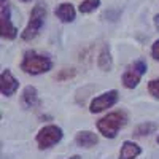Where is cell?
<instances>
[{
  "label": "cell",
  "mask_w": 159,
  "mask_h": 159,
  "mask_svg": "<svg viewBox=\"0 0 159 159\" xmlns=\"http://www.w3.org/2000/svg\"><path fill=\"white\" fill-rule=\"evenodd\" d=\"M75 145L80 148H92L99 143V137L92 130H78L75 134Z\"/></svg>",
  "instance_id": "obj_10"
},
{
  "label": "cell",
  "mask_w": 159,
  "mask_h": 159,
  "mask_svg": "<svg viewBox=\"0 0 159 159\" xmlns=\"http://www.w3.org/2000/svg\"><path fill=\"white\" fill-rule=\"evenodd\" d=\"M126 124H127V113L123 110H116V111H110L105 116H102L96 126H97V130L102 137L115 139L118 135V132Z\"/></svg>",
  "instance_id": "obj_2"
},
{
  "label": "cell",
  "mask_w": 159,
  "mask_h": 159,
  "mask_svg": "<svg viewBox=\"0 0 159 159\" xmlns=\"http://www.w3.org/2000/svg\"><path fill=\"white\" fill-rule=\"evenodd\" d=\"M154 24H156V27L159 29V15H156V16H154Z\"/></svg>",
  "instance_id": "obj_19"
},
{
  "label": "cell",
  "mask_w": 159,
  "mask_h": 159,
  "mask_svg": "<svg viewBox=\"0 0 159 159\" xmlns=\"http://www.w3.org/2000/svg\"><path fill=\"white\" fill-rule=\"evenodd\" d=\"M46 16H48L46 5H45L43 2H37L35 7H34L32 11H30V18H29L27 25H25L24 30L21 32V38L24 40V42H32V40L40 34L42 27L45 25Z\"/></svg>",
  "instance_id": "obj_3"
},
{
  "label": "cell",
  "mask_w": 159,
  "mask_h": 159,
  "mask_svg": "<svg viewBox=\"0 0 159 159\" xmlns=\"http://www.w3.org/2000/svg\"><path fill=\"white\" fill-rule=\"evenodd\" d=\"M21 2H30V0H21Z\"/></svg>",
  "instance_id": "obj_22"
},
{
  "label": "cell",
  "mask_w": 159,
  "mask_h": 159,
  "mask_svg": "<svg viewBox=\"0 0 159 159\" xmlns=\"http://www.w3.org/2000/svg\"><path fill=\"white\" fill-rule=\"evenodd\" d=\"M119 100V92L116 89H110V91H105L102 94L96 96L89 102V111L92 115H97V113H102L105 110L111 108L113 105H116Z\"/></svg>",
  "instance_id": "obj_6"
},
{
  "label": "cell",
  "mask_w": 159,
  "mask_h": 159,
  "mask_svg": "<svg viewBox=\"0 0 159 159\" xmlns=\"http://www.w3.org/2000/svg\"><path fill=\"white\" fill-rule=\"evenodd\" d=\"M54 15L57 16V19L61 22L67 24V22H73V19L76 16V10L72 3H61V5H57Z\"/></svg>",
  "instance_id": "obj_13"
},
{
  "label": "cell",
  "mask_w": 159,
  "mask_h": 159,
  "mask_svg": "<svg viewBox=\"0 0 159 159\" xmlns=\"http://www.w3.org/2000/svg\"><path fill=\"white\" fill-rule=\"evenodd\" d=\"M75 75H76V70L73 67H64L54 73V80L56 81H69V80L75 78Z\"/></svg>",
  "instance_id": "obj_16"
},
{
  "label": "cell",
  "mask_w": 159,
  "mask_h": 159,
  "mask_svg": "<svg viewBox=\"0 0 159 159\" xmlns=\"http://www.w3.org/2000/svg\"><path fill=\"white\" fill-rule=\"evenodd\" d=\"M19 103L24 110H32L40 105V97H38V91L35 86H25L21 91L19 96Z\"/></svg>",
  "instance_id": "obj_9"
},
{
  "label": "cell",
  "mask_w": 159,
  "mask_h": 159,
  "mask_svg": "<svg viewBox=\"0 0 159 159\" xmlns=\"http://www.w3.org/2000/svg\"><path fill=\"white\" fill-rule=\"evenodd\" d=\"M19 67L24 73L37 76V75H43L48 73L52 69V61L49 56L42 54V52H37L34 49H27L22 54L21 64Z\"/></svg>",
  "instance_id": "obj_1"
},
{
  "label": "cell",
  "mask_w": 159,
  "mask_h": 159,
  "mask_svg": "<svg viewBox=\"0 0 159 159\" xmlns=\"http://www.w3.org/2000/svg\"><path fill=\"white\" fill-rule=\"evenodd\" d=\"M157 130V124L153 123V121H145V123H140L139 126H135L134 132H132V135L135 139H142V137H148L151 134Z\"/></svg>",
  "instance_id": "obj_14"
},
{
  "label": "cell",
  "mask_w": 159,
  "mask_h": 159,
  "mask_svg": "<svg viewBox=\"0 0 159 159\" xmlns=\"http://www.w3.org/2000/svg\"><path fill=\"white\" fill-rule=\"evenodd\" d=\"M97 67L102 72H110L113 69V57H111V51H110V46L108 45H103L102 49L99 51Z\"/></svg>",
  "instance_id": "obj_12"
},
{
  "label": "cell",
  "mask_w": 159,
  "mask_h": 159,
  "mask_svg": "<svg viewBox=\"0 0 159 159\" xmlns=\"http://www.w3.org/2000/svg\"><path fill=\"white\" fill-rule=\"evenodd\" d=\"M151 57L154 61H159V38L151 45Z\"/></svg>",
  "instance_id": "obj_18"
},
{
  "label": "cell",
  "mask_w": 159,
  "mask_h": 159,
  "mask_svg": "<svg viewBox=\"0 0 159 159\" xmlns=\"http://www.w3.org/2000/svg\"><path fill=\"white\" fill-rule=\"evenodd\" d=\"M147 89H148L151 97L159 99V78H154V80H151V81H148Z\"/></svg>",
  "instance_id": "obj_17"
},
{
  "label": "cell",
  "mask_w": 159,
  "mask_h": 159,
  "mask_svg": "<svg viewBox=\"0 0 159 159\" xmlns=\"http://www.w3.org/2000/svg\"><path fill=\"white\" fill-rule=\"evenodd\" d=\"M67 159H83V157L78 156V154H75V156H70V157H67Z\"/></svg>",
  "instance_id": "obj_20"
},
{
  "label": "cell",
  "mask_w": 159,
  "mask_h": 159,
  "mask_svg": "<svg viewBox=\"0 0 159 159\" xmlns=\"http://www.w3.org/2000/svg\"><path fill=\"white\" fill-rule=\"evenodd\" d=\"M142 154V147L137 145L134 140H124L119 150L118 159H137Z\"/></svg>",
  "instance_id": "obj_11"
},
{
  "label": "cell",
  "mask_w": 159,
  "mask_h": 159,
  "mask_svg": "<svg viewBox=\"0 0 159 159\" xmlns=\"http://www.w3.org/2000/svg\"><path fill=\"white\" fill-rule=\"evenodd\" d=\"M99 7H100V0H83V2L80 3L78 10H80V13H83V15H89V13H94Z\"/></svg>",
  "instance_id": "obj_15"
},
{
  "label": "cell",
  "mask_w": 159,
  "mask_h": 159,
  "mask_svg": "<svg viewBox=\"0 0 159 159\" xmlns=\"http://www.w3.org/2000/svg\"><path fill=\"white\" fill-rule=\"evenodd\" d=\"M156 142H157V143H159V135H157V137H156Z\"/></svg>",
  "instance_id": "obj_21"
},
{
  "label": "cell",
  "mask_w": 159,
  "mask_h": 159,
  "mask_svg": "<svg viewBox=\"0 0 159 159\" xmlns=\"http://www.w3.org/2000/svg\"><path fill=\"white\" fill-rule=\"evenodd\" d=\"M62 137H64V130L59 126L46 124V126H43L37 132L35 142H37L40 150H48L51 147H54V145H57L62 140Z\"/></svg>",
  "instance_id": "obj_4"
},
{
  "label": "cell",
  "mask_w": 159,
  "mask_h": 159,
  "mask_svg": "<svg viewBox=\"0 0 159 159\" xmlns=\"http://www.w3.org/2000/svg\"><path fill=\"white\" fill-rule=\"evenodd\" d=\"M148 70V65L143 59H139V61H134L130 65H127L123 76H121V83L126 89H134L139 86V83L142 81L143 75L147 73Z\"/></svg>",
  "instance_id": "obj_5"
},
{
  "label": "cell",
  "mask_w": 159,
  "mask_h": 159,
  "mask_svg": "<svg viewBox=\"0 0 159 159\" xmlns=\"http://www.w3.org/2000/svg\"><path fill=\"white\" fill-rule=\"evenodd\" d=\"M19 89V81L15 78L10 69H3L0 73V92L3 97H11Z\"/></svg>",
  "instance_id": "obj_8"
},
{
  "label": "cell",
  "mask_w": 159,
  "mask_h": 159,
  "mask_svg": "<svg viewBox=\"0 0 159 159\" xmlns=\"http://www.w3.org/2000/svg\"><path fill=\"white\" fill-rule=\"evenodd\" d=\"M0 35L5 40H15L18 37V29L11 22V10L7 3L0 7Z\"/></svg>",
  "instance_id": "obj_7"
}]
</instances>
